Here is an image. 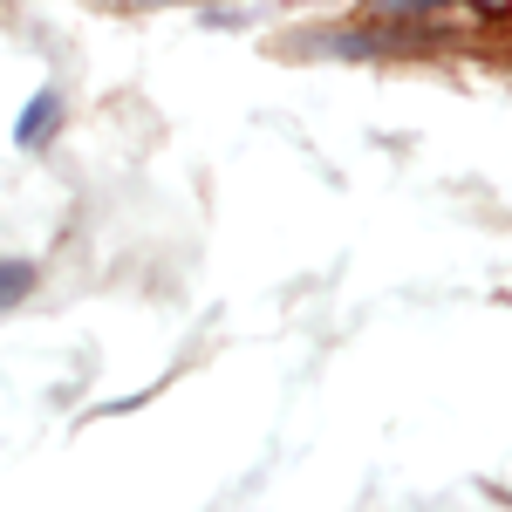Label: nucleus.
Masks as SVG:
<instances>
[{
  "label": "nucleus",
  "mask_w": 512,
  "mask_h": 512,
  "mask_svg": "<svg viewBox=\"0 0 512 512\" xmlns=\"http://www.w3.org/2000/svg\"><path fill=\"white\" fill-rule=\"evenodd\" d=\"M383 48H396L390 35H308V41H294V55H349V62H362V55H383Z\"/></svg>",
  "instance_id": "obj_1"
},
{
  "label": "nucleus",
  "mask_w": 512,
  "mask_h": 512,
  "mask_svg": "<svg viewBox=\"0 0 512 512\" xmlns=\"http://www.w3.org/2000/svg\"><path fill=\"white\" fill-rule=\"evenodd\" d=\"M55 123H62V96H55V89H41L35 103L21 110V123H14V144H28V151H35V144L55 137Z\"/></svg>",
  "instance_id": "obj_2"
},
{
  "label": "nucleus",
  "mask_w": 512,
  "mask_h": 512,
  "mask_svg": "<svg viewBox=\"0 0 512 512\" xmlns=\"http://www.w3.org/2000/svg\"><path fill=\"white\" fill-rule=\"evenodd\" d=\"M458 0H369L376 21H424V14H451Z\"/></svg>",
  "instance_id": "obj_3"
},
{
  "label": "nucleus",
  "mask_w": 512,
  "mask_h": 512,
  "mask_svg": "<svg viewBox=\"0 0 512 512\" xmlns=\"http://www.w3.org/2000/svg\"><path fill=\"white\" fill-rule=\"evenodd\" d=\"M35 294V267L28 260H0V308H21Z\"/></svg>",
  "instance_id": "obj_4"
},
{
  "label": "nucleus",
  "mask_w": 512,
  "mask_h": 512,
  "mask_svg": "<svg viewBox=\"0 0 512 512\" xmlns=\"http://www.w3.org/2000/svg\"><path fill=\"white\" fill-rule=\"evenodd\" d=\"M478 7H506V0H478Z\"/></svg>",
  "instance_id": "obj_5"
}]
</instances>
